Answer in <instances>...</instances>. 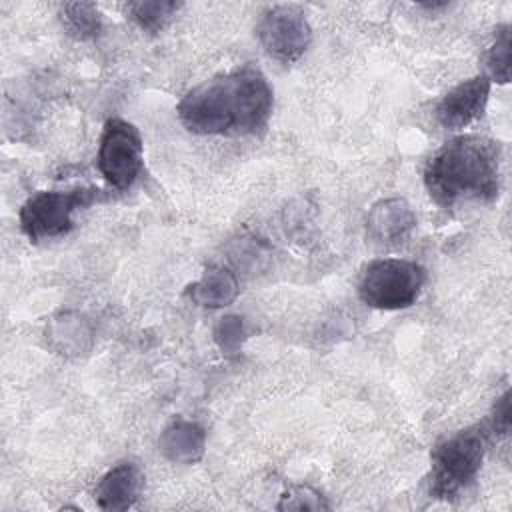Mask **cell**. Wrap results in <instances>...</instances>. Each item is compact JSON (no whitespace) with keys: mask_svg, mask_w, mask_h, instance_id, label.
Returning <instances> with one entry per match:
<instances>
[{"mask_svg":"<svg viewBox=\"0 0 512 512\" xmlns=\"http://www.w3.org/2000/svg\"><path fill=\"white\" fill-rule=\"evenodd\" d=\"M278 510H328V502L310 486H292L282 494Z\"/></svg>","mask_w":512,"mask_h":512,"instance_id":"cell-18","label":"cell"},{"mask_svg":"<svg viewBox=\"0 0 512 512\" xmlns=\"http://www.w3.org/2000/svg\"><path fill=\"white\" fill-rule=\"evenodd\" d=\"M246 340V330H244V322L240 316L236 314H228L222 316L218 320V324L214 326V342L218 344V348L222 350V354L226 356H236L240 354V348Z\"/></svg>","mask_w":512,"mask_h":512,"instance_id":"cell-17","label":"cell"},{"mask_svg":"<svg viewBox=\"0 0 512 512\" xmlns=\"http://www.w3.org/2000/svg\"><path fill=\"white\" fill-rule=\"evenodd\" d=\"M66 32L78 40H92L102 30V16L90 2H68L60 10Z\"/></svg>","mask_w":512,"mask_h":512,"instance_id":"cell-14","label":"cell"},{"mask_svg":"<svg viewBox=\"0 0 512 512\" xmlns=\"http://www.w3.org/2000/svg\"><path fill=\"white\" fill-rule=\"evenodd\" d=\"M144 146L134 124L122 118H110L104 124L98 146V170L116 190H128L142 172Z\"/></svg>","mask_w":512,"mask_h":512,"instance_id":"cell-6","label":"cell"},{"mask_svg":"<svg viewBox=\"0 0 512 512\" xmlns=\"http://www.w3.org/2000/svg\"><path fill=\"white\" fill-rule=\"evenodd\" d=\"M490 434L506 436L510 432V390H504L502 396L496 398L492 414L488 418Z\"/></svg>","mask_w":512,"mask_h":512,"instance_id":"cell-19","label":"cell"},{"mask_svg":"<svg viewBox=\"0 0 512 512\" xmlns=\"http://www.w3.org/2000/svg\"><path fill=\"white\" fill-rule=\"evenodd\" d=\"M510 50H512V28L510 24H500L486 52L488 80H494L498 84L510 82Z\"/></svg>","mask_w":512,"mask_h":512,"instance_id":"cell-16","label":"cell"},{"mask_svg":"<svg viewBox=\"0 0 512 512\" xmlns=\"http://www.w3.org/2000/svg\"><path fill=\"white\" fill-rule=\"evenodd\" d=\"M158 448L170 462L194 464L204 456L206 432L200 424L178 418L162 430Z\"/></svg>","mask_w":512,"mask_h":512,"instance_id":"cell-11","label":"cell"},{"mask_svg":"<svg viewBox=\"0 0 512 512\" xmlns=\"http://www.w3.org/2000/svg\"><path fill=\"white\" fill-rule=\"evenodd\" d=\"M142 486V474L136 464L122 462L110 468L96 484L94 498L102 510H128L134 506Z\"/></svg>","mask_w":512,"mask_h":512,"instance_id":"cell-10","label":"cell"},{"mask_svg":"<svg viewBox=\"0 0 512 512\" xmlns=\"http://www.w3.org/2000/svg\"><path fill=\"white\" fill-rule=\"evenodd\" d=\"M490 96L486 74L456 84L436 106V120L446 130H460L484 114Z\"/></svg>","mask_w":512,"mask_h":512,"instance_id":"cell-8","label":"cell"},{"mask_svg":"<svg viewBox=\"0 0 512 512\" xmlns=\"http://www.w3.org/2000/svg\"><path fill=\"white\" fill-rule=\"evenodd\" d=\"M92 326L86 316L74 310H64L56 314L46 326L48 346L64 356H78L92 346Z\"/></svg>","mask_w":512,"mask_h":512,"instance_id":"cell-12","label":"cell"},{"mask_svg":"<svg viewBox=\"0 0 512 512\" xmlns=\"http://www.w3.org/2000/svg\"><path fill=\"white\" fill-rule=\"evenodd\" d=\"M268 56L280 62H296L312 42L310 22L300 6L278 4L266 10L256 28Z\"/></svg>","mask_w":512,"mask_h":512,"instance_id":"cell-7","label":"cell"},{"mask_svg":"<svg viewBox=\"0 0 512 512\" xmlns=\"http://www.w3.org/2000/svg\"><path fill=\"white\" fill-rule=\"evenodd\" d=\"M416 226V214L404 198L378 200L366 216V234L372 242L394 246L404 242Z\"/></svg>","mask_w":512,"mask_h":512,"instance_id":"cell-9","label":"cell"},{"mask_svg":"<svg viewBox=\"0 0 512 512\" xmlns=\"http://www.w3.org/2000/svg\"><path fill=\"white\" fill-rule=\"evenodd\" d=\"M424 186L434 204L442 208L496 200L500 192V144L480 134L452 138L428 160Z\"/></svg>","mask_w":512,"mask_h":512,"instance_id":"cell-2","label":"cell"},{"mask_svg":"<svg viewBox=\"0 0 512 512\" xmlns=\"http://www.w3.org/2000/svg\"><path fill=\"white\" fill-rule=\"evenodd\" d=\"M240 292L234 272L224 266L208 268L200 280L186 288V296L202 308H224L236 300Z\"/></svg>","mask_w":512,"mask_h":512,"instance_id":"cell-13","label":"cell"},{"mask_svg":"<svg viewBox=\"0 0 512 512\" xmlns=\"http://www.w3.org/2000/svg\"><path fill=\"white\" fill-rule=\"evenodd\" d=\"M102 198V190L82 186L72 190H42L20 208V228L30 242L56 238L72 230V214Z\"/></svg>","mask_w":512,"mask_h":512,"instance_id":"cell-5","label":"cell"},{"mask_svg":"<svg viewBox=\"0 0 512 512\" xmlns=\"http://www.w3.org/2000/svg\"><path fill=\"white\" fill-rule=\"evenodd\" d=\"M488 436V424H476L448 436L432 450L430 496L452 500L476 480L484 462Z\"/></svg>","mask_w":512,"mask_h":512,"instance_id":"cell-3","label":"cell"},{"mask_svg":"<svg viewBox=\"0 0 512 512\" xmlns=\"http://www.w3.org/2000/svg\"><path fill=\"white\" fill-rule=\"evenodd\" d=\"M274 94L266 76L246 64L188 90L178 102L184 128L200 136H250L268 126Z\"/></svg>","mask_w":512,"mask_h":512,"instance_id":"cell-1","label":"cell"},{"mask_svg":"<svg viewBox=\"0 0 512 512\" xmlns=\"http://www.w3.org/2000/svg\"><path fill=\"white\" fill-rule=\"evenodd\" d=\"M426 284V270L412 260H372L358 282V296L378 310H402L412 306Z\"/></svg>","mask_w":512,"mask_h":512,"instance_id":"cell-4","label":"cell"},{"mask_svg":"<svg viewBox=\"0 0 512 512\" xmlns=\"http://www.w3.org/2000/svg\"><path fill=\"white\" fill-rule=\"evenodd\" d=\"M182 2L174 0H142L128 6L130 18L146 32H160L182 8Z\"/></svg>","mask_w":512,"mask_h":512,"instance_id":"cell-15","label":"cell"}]
</instances>
